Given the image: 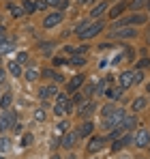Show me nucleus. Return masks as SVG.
<instances>
[{
  "instance_id": "1",
  "label": "nucleus",
  "mask_w": 150,
  "mask_h": 159,
  "mask_svg": "<svg viewBox=\"0 0 150 159\" xmlns=\"http://www.w3.org/2000/svg\"><path fill=\"white\" fill-rule=\"evenodd\" d=\"M126 116V112L122 107H116L112 114H107V116H103V129H107V131H114V129H118L120 127V120Z\"/></svg>"
},
{
  "instance_id": "2",
  "label": "nucleus",
  "mask_w": 150,
  "mask_h": 159,
  "mask_svg": "<svg viewBox=\"0 0 150 159\" xmlns=\"http://www.w3.org/2000/svg\"><path fill=\"white\" fill-rule=\"evenodd\" d=\"M58 97V101H56V106H54V114L56 116H62V114H67V112H73V103H71V99H69V95L67 93H58L56 95Z\"/></svg>"
},
{
  "instance_id": "3",
  "label": "nucleus",
  "mask_w": 150,
  "mask_h": 159,
  "mask_svg": "<svg viewBox=\"0 0 150 159\" xmlns=\"http://www.w3.org/2000/svg\"><path fill=\"white\" fill-rule=\"evenodd\" d=\"M112 39H120V41H126V39H137V30L131 26H125V28H116V30H112V34H109Z\"/></svg>"
},
{
  "instance_id": "4",
  "label": "nucleus",
  "mask_w": 150,
  "mask_h": 159,
  "mask_svg": "<svg viewBox=\"0 0 150 159\" xmlns=\"http://www.w3.org/2000/svg\"><path fill=\"white\" fill-rule=\"evenodd\" d=\"M11 127H15V114L11 110H2V116H0V133H7Z\"/></svg>"
},
{
  "instance_id": "5",
  "label": "nucleus",
  "mask_w": 150,
  "mask_h": 159,
  "mask_svg": "<svg viewBox=\"0 0 150 159\" xmlns=\"http://www.w3.org/2000/svg\"><path fill=\"white\" fill-rule=\"evenodd\" d=\"M99 32H103V22H97V24H92V22H90V26L84 28V30H82L77 37L86 41V39H92V37H97Z\"/></svg>"
},
{
  "instance_id": "6",
  "label": "nucleus",
  "mask_w": 150,
  "mask_h": 159,
  "mask_svg": "<svg viewBox=\"0 0 150 159\" xmlns=\"http://www.w3.org/2000/svg\"><path fill=\"white\" fill-rule=\"evenodd\" d=\"M133 144L137 148H148L150 146V131L148 129H139V131L133 135Z\"/></svg>"
},
{
  "instance_id": "7",
  "label": "nucleus",
  "mask_w": 150,
  "mask_h": 159,
  "mask_svg": "<svg viewBox=\"0 0 150 159\" xmlns=\"http://www.w3.org/2000/svg\"><path fill=\"white\" fill-rule=\"evenodd\" d=\"M105 138H101V135H92L90 138V142H88V146H86V151H88V155H95V153H99L101 148L105 146Z\"/></svg>"
},
{
  "instance_id": "8",
  "label": "nucleus",
  "mask_w": 150,
  "mask_h": 159,
  "mask_svg": "<svg viewBox=\"0 0 150 159\" xmlns=\"http://www.w3.org/2000/svg\"><path fill=\"white\" fill-rule=\"evenodd\" d=\"M77 140H79L77 131H67L64 135H62V140H60V146H62V148H67V151H71V148H75Z\"/></svg>"
},
{
  "instance_id": "9",
  "label": "nucleus",
  "mask_w": 150,
  "mask_h": 159,
  "mask_svg": "<svg viewBox=\"0 0 150 159\" xmlns=\"http://www.w3.org/2000/svg\"><path fill=\"white\" fill-rule=\"evenodd\" d=\"M60 22H64V15H62V11H56V13H50L45 20H43V28H54V26H58Z\"/></svg>"
},
{
  "instance_id": "10",
  "label": "nucleus",
  "mask_w": 150,
  "mask_h": 159,
  "mask_svg": "<svg viewBox=\"0 0 150 159\" xmlns=\"http://www.w3.org/2000/svg\"><path fill=\"white\" fill-rule=\"evenodd\" d=\"M58 95V86L56 84H47V86H41L39 88V99L41 101H47L51 97H56Z\"/></svg>"
},
{
  "instance_id": "11",
  "label": "nucleus",
  "mask_w": 150,
  "mask_h": 159,
  "mask_svg": "<svg viewBox=\"0 0 150 159\" xmlns=\"http://www.w3.org/2000/svg\"><path fill=\"white\" fill-rule=\"evenodd\" d=\"M84 80H86V78H84V73H77L75 78L69 80V84H67V95H69V93H77V90L82 88Z\"/></svg>"
},
{
  "instance_id": "12",
  "label": "nucleus",
  "mask_w": 150,
  "mask_h": 159,
  "mask_svg": "<svg viewBox=\"0 0 150 159\" xmlns=\"http://www.w3.org/2000/svg\"><path fill=\"white\" fill-rule=\"evenodd\" d=\"M92 131H95V123H92V120H84V123L79 125V129H77V135H79V140H82V138H88Z\"/></svg>"
},
{
  "instance_id": "13",
  "label": "nucleus",
  "mask_w": 150,
  "mask_h": 159,
  "mask_svg": "<svg viewBox=\"0 0 150 159\" xmlns=\"http://www.w3.org/2000/svg\"><path fill=\"white\" fill-rule=\"evenodd\" d=\"M131 142H133V133H131V131H126L125 135L120 138V140H116V142H112V148H114V151H120L122 146H129Z\"/></svg>"
},
{
  "instance_id": "14",
  "label": "nucleus",
  "mask_w": 150,
  "mask_h": 159,
  "mask_svg": "<svg viewBox=\"0 0 150 159\" xmlns=\"http://www.w3.org/2000/svg\"><path fill=\"white\" fill-rule=\"evenodd\" d=\"M135 125H137V116H135V114H131V116H125V118L120 120V129H125V131H131Z\"/></svg>"
},
{
  "instance_id": "15",
  "label": "nucleus",
  "mask_w": 150,
  "mask_h": 159,
  "mask_svg": "<svg viewBox=\"0 0 150 159\" xmlns=\"http://www.w3.org/2000/svg\"><path fill=\"white\" fill-rule=\"evenodd\" d=\"M133 86V71H122L120 73V88H131Z\"/></svg>"
},
{
  "instance_id": "16",
  "label": "nucleus",
  "mask_w": 150,
  "mask_h": 159,
  "mask_svg": "<svg viewBox=\"0 0 150 159\" xmlns=\"http://www.w3.org/2000/svg\"><path fill=\"white\" fill-rule=\"evenodd\" d=\"M146 4H148V0H131V2H126V9H131V13H139Z\"/></svg>"
},
{
  "instance_id": "17",
  "label": "nucleus",
  "mask_w": 150,
  "mask_h": 159,
  "mask_svg": "<svg viewBox=\"0 0 150 159\" xmlns=\"http://www.w3.org/2000/svg\"><path fill=\"white\" fill-rule=\"evenodd\" d=\"M125 9H126V2H120V4L112 7V9H109V17H112V20H118V17H122Z\"/></svg>"
},
{
  "instance_id": "18",
  "label": "nucleus",
  "mask_w": 150,
  "mask_h": 159,
  "mask_svg": "<svg viewBox=\"0 0 150 159\" xmlns=\"http://www.w3.org/2000/svg\"><path fill=\"white\" fill-rule=\"evenodd\" d=\"M109 9V2H99L97 7H92V11H90V17H101L105 11Z\"/></svg>"
},
{
  "instance_id": "19",
  "label": "nucleus",
  "mask_w": 150,
  "mask_h": 159,
  "mask_svg": "<svg viewBox=\"0 0 150 159\" xmlns=\"http://www.w3.org/2000/svg\"><path fill=\"white\" fill-rule=\"evenodd\" d=\"M95 110H97L95 103H86V106L79 110V118H90V116L95 114Z\"/></svg>"
},
{
  "instance_id": "20",
  "label": "nucleus",
  "mask_w": 150,
  "mask_h": 159,
  "mask_svg": "<svg viewBox=\"0 0 150 159\" xmlns=\"http://www.w3.org/2000/svg\"><path fill=\"white\" fill-rule=\"evenodd\" d=\"M146 106H148V99H146V97H137V99L133 101L131 110H133V112H142V110H146Z\"/></svg>"
},
{
  "instance_id": "21",
  "label": "nucleus",
  "mask_w": 150,
  "mask_h": 159,
  "mask_svg": "<svg viewBox=\"0 0 150 159\" xmlns=\"http://www.w3.org/2000/svg\"><path fill=\"white\" fill-rule=\"evenodd\" d=\"M7 11H9L13 17H22V15H24V9H22L20 4H13V2H9V4H7Z\"/></svg>"
},
{
  "instance_id": "22",
  "label": "nucleus",
  "mask_w": 150,
  "mask_h": 159,
  "mask_svg": "<svg viewBox=\"0 0 150 159\" xmlns=\"http://www.w3.org/2000/svg\"><path fill=\"white\" fill-rule=\"evenodd\" d=\"M22 9H24V13L32 15V13L37 11V2H34V0H24V2H22Z\"/></svg>"
},
{
  "instance_id": "23",
  "label": "nucleus",
  "mask_w": 150,
  "mask_h": 159,
  "mask_svg": "<svg viewBox=\"0 0 150 159\" xmlns=\"http://www.w3.org/2000/svg\"><path fill=\"white\" fill-rule=\"evenodd\" d=\"M11 103H13V95H11V93H4L2 99H0V107H2V110H9Z\"/></svg>"
},
{
  "instance_id": "24",
  "label": "nucleus",
  "mask_w": 150,
  "mask_h": 159,
  "mask_svg": "<svg viewBox=\"0 0 150 159\" xmlns=\"http://www.w3.org/2000/svg\"><path fill=\"white\" fill-rule=\"evenodd\" d=\"M107 97H109L112 101H118V99L122 97V88H120V86H118V88H114V86H112V88L107 90Z\"/></svg>"
},
{
  "instance_id": "25",
  "label": "nucleus",
  "mask_w": 150,
  "mask_h": 159,
  "mask_svg": "<svg viewBox=\"0 0 150 159\" xmlns=\"http://www.w3.org/2000/svg\"><path fill=\"white\" fill-rule=\"evenodd\" d=\"M45 118H47L45 106H43V107H37V110H34V120H37V123H45Z\"/></svg>"
},
{
  "instance_id": "26",
  "label": "nucleus",
  "mask_w": 150,
  "mask_h": 159,
  "mask_svg": "<svg viewBox=\"0 0 150 159\" xmlns=\"http://www.w3.org/2000/svg\"><path fill=\"white\" fill-rule=\"evenodd\" d=\"M13 78H20L22 75V69H20V62H9V69H7Z\"/></svg>"
},
{
  "instance_id": "27",
  "label": "nucleus",
  "mask_w": 150,
  "mask_h": 159,
  "mask_svg": "<svg viewBox=\"0 0 150 159\" xmlns=\"http://www.w3.org/2000/svg\"><path fill=\"white\" fill-rule=\"evenodd\" d=\"M13 48H15V41L4 39V41L0 43V54H2V52H13Z\"/></svg>"
},
{
  "instance_id": "28",
  "label": "nucleus",
  "mask_w": 150,
  "mask_h": 159,
  "mask_svg": "<svg viewBox=\"0 0 150 159\" xmlns=\"http://www.w3.org/2000/svg\"><path fill=\"white\" fill-rule=\"evenodd\" d=\"M7 151H11V140L7 135H0V153H7Z\"/></svg>"
},
{
  "instance_id": "29",
  "label": "nucleus",
  "mask_w": 150,
  "mask_h": 159,
  "mask_svg": "<svg viewBox=\"0 0 150 159\" xmlns=\"http://www.w3.org/2000/svg\"><path fill=\"white\" fill-rule=\"evenodd\" d=\"M84 101H86V97H84V93H79V90H77V93H73V101H71L73 106H82Z\"/></svg>"
},
{
  "instance_id": "30",
  "label": "nucleus",
  "mask_w": 150,
  "mask_h": 159,
  "mask_svg": "<svg viewBox=\"0 0 150 159\" xmlns=\"http://www.w3.org/2000/svg\"><path fill=\"white\" fill-rule=\"evenodd\" d=\"M69 62H71L73 67H84V65H86V58H84V56H73Z\"/></svg>"
},
{
  "instance_id": "31",
  "label": "nucleus",
  "mask_w": 150,
  "mask_h": 159,
  "mask_svg": "<svg viewBox=\"0 0 150 159\" xmlns=\"http://www.w3.org/2000/svg\"><path fill=\"white\" fill-rule=\"evenodd\" d=\"M144 82V71L142 69H135L133 71V84H142Z\"/></svg>"
},
{
  "instance_id": "32",
  "label": "nucleus",
  "mask_w": 150,
  "mask_h": 159,
  "mask_svg": "<svg viewBox=\"0 0 150 159\" xmlns=\"http://www.w3.org/2000/svg\"><path fill=\"white\" fill-rule=\"evenodd\" d=\"M24 78L28 80V82H34V80L39 78V71H37V69H28V71L24 73Z\"/></svg>"
},
{
  "instance_id": "33",
  "label": "nucleus",
  "mask_w": 150,
  "mask_h": 159,
  "mask_svg": "<svg viewBox=\"0 0 150 159\" xmlns=\"http://www.w3.org/2000/svg\"><path fill=\"white\" fill-rule=\"evenodd\" d=\"M56 131L58 133H67L69 131V120H60V123L56 125Z\"/></svg>"
},
{
  "instance_id": "34",
  "label": "nucleus",
  "mask_w": 150,
  "mask_h": 159,
  "mask_svg": "<svg viewBox=\"0 0 150 159\" xmlns=\"http://www.w3.org/2000/svg\"><path fill=\"white\" fill-rule=\"evenodd\" d=\"M32 140H34V135H32V133H24V135H22V146H30V144H32Z\"/></svg>"
},
{
  "instance_id": "35",
  "label": "nucleus",
  "mask_w": 150,
  "mask_h": 159,
  "mask_svg": "<svg viewBox=\"0 0 150 159\" xmlns=\"http://www.w3.org/2000/svg\"><path fill=\"white\" fill-rule=\"evenodd\" d=\"M116 103H107V106H103V110H101V114H103V116H107V114H112V112H114V110H116Z\"/></svg>"
},
{
  "instance_id": "36",
  "label": "nucleus",
  "mask_w": 150,
  "mask_h": 159,
  "mask_svg": "<svg viewBox=\"0 0 150 159\" xmlns=\"http://www.w3.org/2000/svg\"><path fill=\"white\" fill-rule=\"evenodd\" d=\"M15 62H20V65H26V62H30V58H28V52H20L17 54V60Z\"/></svg>"
},
{
  "instance_id": "37",
  "label": "nucleus",
  "mask_w": 150,
  "mask_h": 159,
  "mask_svg": "<svg viewBox=\"0 0 150 159\" xmlns=\"http://www.w3.org/2000/svg\"><path fill=\"white\" fill-rule=\"evenodd\" d=\"M88 26H90V22H88V20H82V24H79V26L75 28V30H77V34H79V32H82L84 28H88Z\"/></svg>"
},
{
  "instance_id": "38",
  "label": "nucleus",
  "mask_w": 150,
  "mask_h": 159,
  "mask_svg": "<svg viewBox=\"0 0 150 159\" xmlns=\"http://www.w3.org/2000/svg\"><path fill=\"white\" fill-rule=\"evenodd\" d=\"M47 7H56V9H60V0H43Z\"/></svg>"
},
{
  "instance_id": "39",
  "label": "nucleus",
  "mask_w": 150,
  "mask_h": 159,
  "mask_svg": "<svg viewBox=\"0 0 150 159\" xmlns=\"http://www.w3.org/2000/svg\"><path fill=\"white\" fill-rule=\"evenodd\" d=\"M144 67H150V58H144L137 62V69H144Z\"/></svg>"
},
{
  "instance_id": "40",
  "label": "nucleus",
  "mask_w": 150,
  "mask_h": 159,
  "mask_svg": "<svg viewBox=\"0 0 150 159\" xmlns=\"http://www.w3.org/2000/svg\"><path fill=\"white\" fill-rule=\"evenodd\" d=\"M4 39H7V28H4V26H0V43H2Z\"/></svg>"
},
{
  "instance_id": "41",
  "label": "nucleus",
  "mask_w": 150,
  "mask_h": 159,
  "mask_svg": "<svg viewBox=\"0 0 150 159\" xmlns=\"http://www.w3.org/2000/svg\"><path fill=\"white\" fill-rule=\"evenodd\" d=\"M43 9H47V4L41 0V2H37V11H43Z\"/></svg>"
},
{
  "instance_id": "42",
  "label": "nucleus",
  "mask_w": 150,
  "mask_h": 159,
  "mask_svg": "<svg viewBox=\"0 0 150 159\" xmlns=\"http://www.w3.org/2000/svg\"><path fill=\"white\" fill-rule=\"evenodd\" d=\"M54 65H56V67H60V65H64V58H54Z\"/></svg>"
},
{
  "instance_id": "43",
  "label": "nucleus",
  "mask_w": 150,
  "mask_h": 159,
  "mask_svg": "<svg viewBox=\"0 0 150 159\" xmlns=\"http://www.w3.org/2000/svg\"><path fill=\"white\" fill-rule=\"evenodd\" d=\"M67 7H69V0H60V9H62V11H64V9H67Z\"/></svg>"
},
{
  "instance_id": "44",
  "label": "nucleus",
  "mask_w": 150,
  "mask_h": 159,
  "mask_svg": "<svg viewBox=\"0 0 150 159\" xmlns=\"http://www.w3.org/2000/svg\"><path fill=\"white\" fill-rule=\"evenodd\" d=\"M4 78H7V71H2V69H0V82H2Z\"/></svg>"
},
{
  "instance_id": "45",
  "label": "nucleus",
  "mask_w": 150,
  "mask_h": 159,
  "mask_svg": "<svg viewBox=\"0 0 150 159\" xmlns=\"http://www.w3.org/2000/svg\"><path fill=\"white\" fill-rule=\"evenodd\" d=\"M77 4H88V0H77Z\"/></svg>"
},
{
  "instance_id": "46",
  "label": "nucleus",
  "mask_w": 150,
  "mask_h": 159,
  "mask_svg": "<svg viewBox=\"0 0 150 159\" xmlns=\"http://www.w3.org/2000/svg\"><path fill=\"white\" fill-rule=\"evenodd\" d=\"M51 159H62V157L60 155H51Z\"/></svg>"
},
{
  "instance_id": "47",
  "label": "nucleus",
  "mask_w": 150,
  "mask_h": 159,
  "mask_svg": "<svg viewBox=\"0 0 150 159\" xmlns=\"http://www.w3.org/2000/svg\"><path fill=\"white\" fill-rule=\"evenodd\" d=\"M67 159H77V157H75V155H69V157H67Z\"/></svg>"
},
{
  "instance_id": "48",
  "label": "nucleus",
  "mask_w": 150,
  "mask_h": 159,
  "mask_svg": "<svg viewBox=\"0 0 150 159\" xmlns=\"http://www.w3.org/2000/svg\"><path fill=\"white\" fill-rule=\"evenodd\" d=\"M92 2H97V0H88V4H92Z\"/></svg>"
},
{
  "instance_id": "49",
  "label": "nucleus",
  "mask_w": 150,
  "mask_h": 159,
  "mask_svg": "<svg viewBox=\"0 0 150 159\" xmlns=\"http://www.w3.org/2000/svg\"><path fill=\"white\" fill-rule=\"evenodd\" d=\"M146 7H148V11H150V0H148V4H146Z\"/></svg>"
},
{
  "instance_id": "50",
  "label": "nucleus",
  "mask_w": 150,
  "mask_h": 159,
  "mask_svg": "<svg viewBox=\"0 0 150 159\" xmlns=\"http://www.w3.org/2000/svg\"><path fill=\"white\" fill-rule=\"evenodd\" d=\"M0 159H4V157H2V155H0Z\"/></svg>"
},
{
  "instance_id": "51",
  "label": "nucleus",
  "mask_w": 150,
  "mask_h": 159,
  "mask_svg": "<svg viewBox=\"0 0 150 159\" xmlns=\"http://www.w3.org/2000/svg\"><path fill=\"white\" fill-rule=\"evenodd\" d=\"M148 148H150V146H148Z\"/></svg>"
}]
</instances>
